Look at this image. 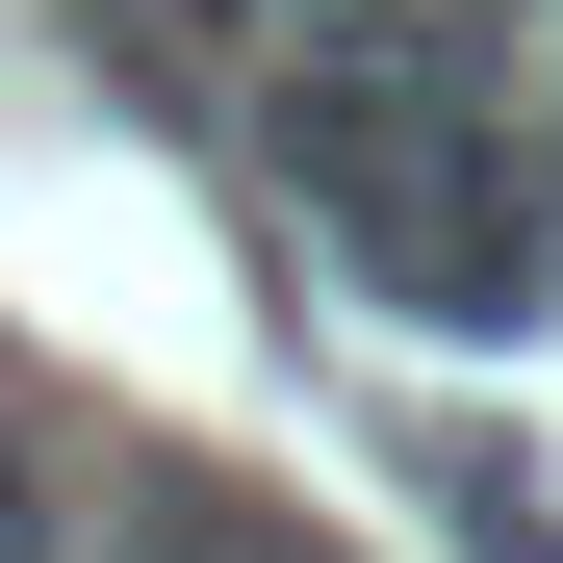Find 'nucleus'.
Masks as SVG:
<instances>
[{"instance_id":"f257e3e1","label":"nucleus","mask_w":563,"mask_h":563,"mask_svg":"<svg viewBox=\"0 0 563 563\" xmlns=\"http://www.w3.org/2000/svg\"><path fill=\"white\" fill-rule=\"evenodd\" d=\"M282 206L385 282L410 333H512L538 282H563V179L487 103L461 0H333V26L282 52Z\"/></svg>"},{"instance_id":"f03ea898","label":"nucleus","mask_w":563,"mask_h":563,"mask_svg":"<svg viewBox=\"0 0 563 563\" xmlns=\"http://www.w3.org/2000/svg\"><path fill=\"white\" fill-rule=\"evenodd\" d=\"M0 563H103V538H77V487H52V435H26V410H0Z\"/></svg>"},{"instance_id":"7ed1b4c3","label":"nucleus","mask_w":563,"mask_h":563,"mask_svg":"<svg viewBox=\"0 0 563 563\" xmlns=\"http://www.w3.org/2000/svg\"><path fill=\"white\" fill-rule=\"evenodd\" d=\"M538 26H563V0H538Z\"/></svg>"}]
</instances>
